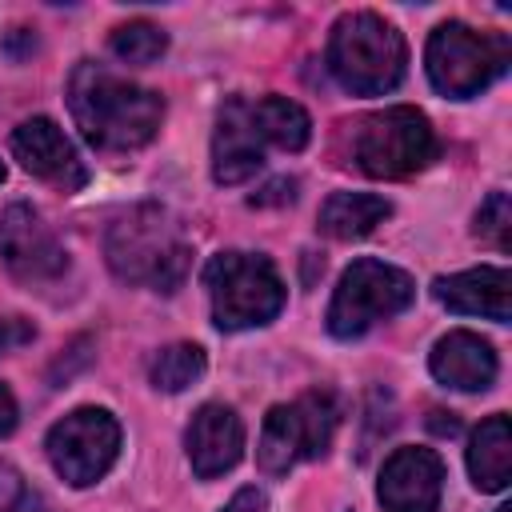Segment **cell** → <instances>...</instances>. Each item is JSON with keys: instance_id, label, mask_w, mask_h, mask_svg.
<instances>
[{"instance_id": "6da1fadb", "label": "cell", "mask_w": 512, "mask_h": 512, "mask_svg": "<svg viewBox=\"0 0 512 512\" xmlns=\"http://www.w3.org/2000/svg\"><path fill=\"white\" fill-rule=\"evenodd\" d=\"M68 108L80 136L100 152H136L152 144L164 120V96L140 88L104 64L80 60L68 76Z\"/></svg>"}, {"instance_id": "7a4b0ae2", "label": "cell", "mask_w": 512, "mask_h": 512, "mask_svg": "<svg viewBox=\"0 0 512 512\" xmlns=\"http://www.w3.org/2000/svg\"><path fill=\"white\" fill-rule=\"evenodd\" d=\"M104 256L116 280L176 292L192 264V244L184 236V224L160 208V204H136L124 216L112 220L104 236Z\"/></svg>"}, {"instance_id": "3957f363", "label": "cell", "mask_w": 512, "mask_h": 512, "mask_svg": "<svg viewBox=\"0 0 512 512\" xmlns=\"http://www.w3.org/2000/svg\"><path fill=\"white\" fill-rule=\"evenodd\" d=\"M408 44L376 12H344L328 36V72L352 96H384L404 80Z\"/></svg>"}, {"instance_id": "277c9868", "label": "cell", "mask_w": 512, "mask_h": 512, "mask_svg": "<svg viewBox=\"0 0 512 512\" xmlns=\"http://www.w3.org/2000/svg\"><path fill=\"white\" fill-rule=\"evenodd\" d=\"M204 288L212 300V320L224 332L268 324L288 300L276 264L260 252H216L204 264Z\"/></svg>"}, {"instance_id": "5b68a950", "label": "cell", "mask_w": 512, "mask_h": 512, "mask_svg": "<svg viewBox=\"0 0 512 512\" xmlns=\"http://www.w3.org/2000/svg\"><path fill=\"white\" fill-rule=\"evenodd\" d=\"M512 64V44L504 32H476L460 20L440 24L428 36L424 68L436 92L452 100H468L484 92L496 76H504Z\"/></svg>"}, {"instance_id": "8992f818", "label": "cell", "mask_w": 512, "mask_h": 512, "mask_svg": "<svg viewBox=\"0 0 512 512\" xmlns=\"http://www.w3.org/2000/svg\"><path fill=\"white\" fill-rule=\"evenodd\" d=\"M352 160L368 176L400 180L436 160V132L420 108L396 104L356 120L352 128Z\"/></svg>"}, {"instance_id": "52a82bcc", "label": "cell", "mask_w": 512, "mask_h": 512, "mask_svg": "<svg viewBox=\"0 0 512 512\" xmlns=\"http://www.w3.org/2000/svg\"><path fill=\"white\" fill-rule=\"evenodd\" d=\"M336 424H340V404L328 388L304 392L292 404H276L260 428V444H256L260 468L268 476H280L300 460H320L336 436Z\"/></svg>"}, {"instance_id": "ba28073f", "label": "cell", "mask_w": 512, "mask_h": 512, "mask_svg": "<svg viewBox=\"0 0 512 512\" xmlns=\"http://www.w3.org/2000/svg\"><path fill=\"white\" fill-rule=\"evenodd\" d=\"M416 300V284L404 268L384 260H352L328 304V332L336 340L364 336L372 324L404 312Z\"/></svg>"}, {"instance_id": "9c48e42d", "label": "cell", "mask_w": 512, "mask_h": 512, "mask_svg": "<svg viewBox=\"0 0 512 512\" xmlns=\"http://www.w3.org/2000/svg\"><path fill=\"white\" fill-rule=\"evenodd\" d=\"M48 460L52 468L72 484L88 488L96 484L120 456V424L108 408H76L64 420L48 428Z\"/></svg>"}, {"instance_id": "30bf717a", "label": "cell", "mask_w": 512, "mask_h": 512, "mask_svg": "<svg viewBox=\"0 0 512 512\" xmlns=\"http://www.w3.org/2000/svg\"><path fill=\"white\" fill-rule=\"evenodd\" d=\"M0 256L12 276L24 284H48L68 268V252L60 248L56 232L44 224V216L28 204H12L0 216Z\"/></svg>"}, {"instance_id": "8fae6325", "label": "cell", "mask_w": 512, "mask_h": 512, "mask_svg": "<svg viewBox=\"0 0 512 512\" xmlns=\"http://www.w3.org/2000/svg\"><path fill=\"white\" fill-rule=\"evenodd\" d=\"M444 492V460L432 448H396L380 468L384 512H436Z\"/></svg>"}, {"instance_id": "7c38bea8", "label": "cell", "mask_w": 512, "mask_h": 512, "mask_svg": "<svg viewBox=\"0 0 512 512\" xmlns=\"http://www.w3.org/2000/svg\"><path fill=\"white\" fill-rule=\"evenodd\" d=\"M12 156L40 180H48L60 192H80L88 184V168L80 160V152L72 148V140L60 132L56 120L48 116H32L12 132Z\"/></svg>"}, {"instance_id": "4fadbf2b", "label": "cell", "mask_w": 512, "mask_h": 512, "mask_svg": "<svg viewBox=\"0 0 512 512\" xmlns=\"http://www.w3.org/2000/svg\"><path fill=\"white\" fill-rule=\"evenodd\" d=\"M184 444H188L192 472L200 480H216L228 468H236V460L244 456V420L228 404H204L192 416Z\"/></svg>"}, {"instance_id": "5bb4252c", "label": "cell", "mask_w": 512, "mask_h": 512, "mask_svg": "<svg viewBox=\"0 0 512 512\" xmlns=\"http://www.w3.org/2000/svg\"><path fill=\"white\" fill-rule=\"evenodd\" d=\"M264 164V140L252 124L248 100L232 96L220 116H216V132H212V176L216 184H244L248 176H256Z\"/></svg>"}, {"instance_id": "9a60e30c", "label": "cell", "mask_w": 512, "mask_h": 512, "mask_svg": "<svg viewBox=\"0 0 512 512\" xmlns=\"http://www.w3.org/2000/svg\"><path fill=\"white\" fill-rule=\"evenodd\" d=\"M436 300L460 316H488L504 324L512 316V272L496 264H480L456 276H440L432 284Z\"/></svg>"}, {"instance_id": "2e32d148", "label": "cell", "mask_w": 512, "mask_h": 512, "mask_svg": "<svg viewBox=\"0 0 512 512\" xmlns=\"http://www.w3.org/2000/svg\"><path fill=\"white\" fill-rule=\"evenodd\" d=\"M428 368L432 376L444 384V388H456V392H484L492 388L496 372H500V360H496V348L476 336V332H448L436 340L432 356H428Z\"/></svg>"}, {"instance_id": "e0dca14e", "label": "cell", "mask_w": 512, "mask_h": 512, "mask_svg": "<svg viewBox=\"0 0 512 512\" xmlns=\"http://www.w3.org/2000/svg\"><path fill=\"white\" fill-rule=\"evenodd\" d=\"M468 472H472V484L480 492H500L508 488V476H512V424L504 412L488 416L476 432H472V444H468Z\"/></svg>"}, {"instance_id": "ac0fdd59", "label": "cell", "mask_w": 512, "mask_h": 512, "mask_svg": "<svg viewBox=\"0 0 512 512\" xmlns=\"http://www.w3.org/2000/svg\"><path fill=\"white\" fill-rule=\"evenodd\" d=\"M388 216H392V204L384 196H372V192H332L324 200V208H320V232H328L332 240H356V236H368Z\"/></svg>"}, {"instance_id": "d6986e66", "label": "cell", "mask_w": 512, "mask_h": 512, "mask_svg": "<svg viewBox=\"0 0 512 512\" xmlns=\"http://www.w3.org/2000/svg\"><path fill=\"white\" fill-rule=\"evenodd\" d=\"M248 112H252V124L260 132L264 144L280 148V152H300L308 140H312V120L308 112L288 100V96H260V100H248Z\"/></svg>"}, {"instance_id": "ffe728a7", "label": "cell", "mask_w": 512, "mask_h": 512, "mask_svg": "<svg viewBox=\"0 0 512 512\" xmlns=\"http://www.w3.org/2000/svg\"><path fill=\"white\" fill-rule=\"evenodd\" d=\"M204 368H208V360L196 344H168V348L156 352V360L148 368V380L160 392H184L204 376Z\"/></svg>"}, {"instance_id": "44dd1931", "label": "cell", "mask_w": 512, "mask_h": 512, "mask_svg": "<svg viewBox=\"0 0 512 512\" xmlns=\"http://www.w3.org/2000/svg\"><path fill=\"white\" fill-rule=\"evenodd\" d=\"M108 48L124 64H152V60H160L168 52V32L156 28L152 20H128V24L112 28Z\"/></svg>"}, {"instance_id": "7402d4cb", "label": "cell", "mask_w": 512, "mask_h": 512, "mask_svg": "<svg viewBox=\"0 0 512 512\" xmlns=\"http://www.w3.org/2000/svg\"><path fill=\"white\" fill-rule=\"evenodd\" d=\"M476 236L500 252L512 248V204H508V192H492L480 212H476Z\"/></svg>"}, {"instance_id": "603a6c76", "label": "cell", "mask_w": 512, "mask_h": 512, "mask_svg": "<svg viewBox=\"0 0 512 512\" xmlns=\"http://www.w3.org/2000/svg\"><path fill=\"white\" fill-rule=\"evenodd\" d=\"M32 340H36L32 320H24V316H0V356L24 348V344H32Z\"/></svg>"}, {"instance_id": "cb8c5ba5", "label": "cell", "mask_w": 512, "mask_h": 512, "mask_svg": "<svg viewBox=\"0 0 512 512\" xmlns=\"http://www.w3.org/2000/svg\"><path fill=\"white\" fill-rule=\"evenodd\" d=\"M224 512H268V496L248 484V488H240V492L224 504Z\"/></svg>"}, {"instance_id": "d4e9b609", "label": "cell", "mask_w": 512, "mask_h": 512, "mask_svg": "<svg viewBox=\"0 0 512 512\" xmlns=\"http://www.w3.org/2000/svg\"><path fill=\"white\" fill-rule=\"evenodd\" d=\"M288 200H296V180H272L264 192H256L252 196V204H288Z\"/></svg>"}, {"instance_id": "484cf974", "label": "cell", "mask_w": 512, "mask_h": 512, "mask_svg": "<svg viewBox=\"0 0 512 512\" xmlns=\"http://www.w3.org/2000/svg\"><path fill=\"white\" fill-rule=\"evenodd\" d=\"M20 492H24V480H20V476H16L8 464H0V512H4V508H8V504L20 496Z\"/></svg>"}, {"instance_id": "4316f807", "label": "cell", "mask_w": 512, "mask_h": 512, "mask_svg": "<svg viewBox=\"0 0 512 512\" xmlns=\"http://www.w3.org/2000/svg\"><path fill=\"white\" fill-rule=\"evenodd\" d=\"M16 428V396L0 384V436H8Z\"/></svg>"}, {"instance_id": "83f0119b", "label": "cell", "mask_w": 512, "mask_h": 512, "mask_svg": "<svg viewBox=\"0 0 512 512\" xmlns=\"http://www.w3.org/2000/svg\"><path fill=\"white\" fill-rule=\"evenodd\" d=\"M4 512H48V508H44V500H40L32 488H24V492H20Z\"/></svg>"}, {"instance_id": "f1b7e54d", "label": "cell", "mask_w": 512, "mask_h": 512, "mask_svg": "<svg viewBox=\"0 0 512 512\" xmlns=\"http://www.w3.org/2000/svg\"><path fill=\"white\" fill-rule=\"evenodd\" d=\"M496 512H512V508H508V504H500V508H496Z\"/></svg>"}, {"instance_id": "f546056e", "label": "cell", "mask_w": 512, "mask_h": 512, "mask_svg": "<svg viewBox=\"0 0 512 512\" xmlns=\"http://www.w3.org/2000/svg\"><path fill=\"white\" fill-rule=\"evenodd\" d=\"M0 184H4V164H0Z\"/></svg>"}]
</instances>
